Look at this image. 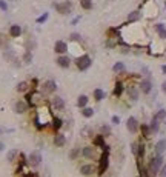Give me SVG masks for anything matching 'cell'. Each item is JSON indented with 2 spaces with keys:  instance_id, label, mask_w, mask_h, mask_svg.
<instances>
[{
  "instance_id": "cell-1",
  "label": "cell",
  "mask_w": 166,
  "mask_h": 177,
  "mask_svg": "<svg viewBox=\"0 0 166 177\" xmlns=\"http://www.w3.org/2000/svg\"><path fill=\"white\" fill-rule=\"evenodd\" d=\"M161 166H163V157H161V156H155V157H152V159L149 160L148 172H149L151 175H154V174H157V172L161 169Z\"/></svg>"
},
{
  "instance_id": "cell-2",
  "label": "cell",
  "mask_w": 166,
  "mask_h": 177,
  "mask_svg": "<svg viewBox=\"0 0 166 177\" xmlns=\"http://www.w3.org/2000/svg\"><path fill=\"white\" fill-rule=\"evenodd\" d=\"M56 10H57V13L62 14V16L71 14V11H72V2H69V0H65V2L56 5Z\"/></svg>"
},
{
  "instance_id": "cell-3",
  "label": "cell",
  "mask_w": 166,
  "mask_h": 177,
  "mask_svg": "<svg viewBox=\"0 0 166 177\" xmlns=\"http://www.w3.org/2000/svg\"><path fill=\"white\" fill-rule=\"evenodd\" d=\"M75 63H77V68H79L80 71H85V69H88V68L91 66V63H92V62H91V57H89L88 54H85V56L79 57Z\"/></svg>"
},
{
  "instance_id": "cell-4",
  "label": "cell",
  "mask_w": 166,
  "mask_h": 177,
  "mask_svg": "<svg viewBox=\"0 0 166 177\" xmlns=\"http://www.w3.org/2000/svg\"><path fill=\"white\" fill-rule=\"evenodd\" d=\"M56 90H57V83H56L54 80H46V82H43V85H42L43 94H52V93H56Z\"/></svg>"
},
{
  "instance_id": "cell-5",
  "label": "cell",
  "mask_w": 166,
  "mask_h": 177,
  "mask_svg": "<svg viewBox=\"0 0 166 177\" xmlns=\"http://www.w3.org/2000/svg\"><path fill=\"white\" fill-rule=\"evenodd\" d=\"M108 156H109V149H106V146H105V152L102 154V157H100V165H98V174L102 175L105 171H106V168H108Z\"/></svg>"
},
{
  "instance_id": "cell-6",
  "label": "cell",
  "mask_w": 166,
  "mask_h": 177,
  "mask_svg": "<svg viewBox=\"0 0 166 177\" xmlns=\"http://www.w3.org/2000/svg\"><path fill=\"white\" fill-rule=\"evenodd\" d=\"M126 126H128V131L132 133V134H135V133L140 129V125H138V122H137L135 117H129L128 122H126Z\"/></svg>"
},
{
  "instance_id": "cell-7",
  "label": "cell",
  "mask_w": 166,
  "mask_h": 177,
  "mask_svg": "<svg viewBox=\"0 0 166 177\" xmlns=\"http://www.w3.org/2000/svg\"><path fill=\"white\" fill-rule=\"evenodd\" d=\"M56 63H57L60 68L66 69V68H69V66H71V59H69V57H66L65 54H62V56H59V57H57Z\"/></svg>"
},
{
  "instance_id": "cell-8",
  "label": "cell",
  "mask_w": 166,
  "mask_h": 177,
  "mask_svg": "<svg viewBox=\"0 0 166 177\" xmlns=\"http://www.w3.org/2000/svg\"><path fill=\"white\" fill-rule=\"evenodd\" d=\"M28 160H29V163H31L33 166H37V165L42 162V154H40V151H33V152L29 154Z\"/></svg>"
},
{
  "instance_id": "cell-9",
  "label": "cell",
  "mask_w": 166,
  "mask_h": 177,
  "mask_svg": "<svg viewBox=\"0 0 166 177\" xmlns=\"http://www.w3.org/2000/svg\"><path fill=\"white\" fill-rule=\"evenodd\" d=\"M54 51L57 52V54H65L66 51H68V45H66V42H63V40H57L56 42V45H54Z\"/></svg>"
},
{
  "instance_id": "cell-10",
  "label": "cell",
  "mask_w": 166,
  "mask_h": 177,
  "mask_svg": "<svg viewBox=\"0 0 166 177\" xmlns=\"http://www.w3.org/2000/svg\"><path fill=\"white\" fill-rule=\"evenodd\" d=\"M14 111H16L17 114L26 113V111H28V103H26L25 100H17L16 105H14Z\"/></svg>"
},
{
  "instance_id": "cell-11",
  "label": "cell",
  "mask_w": 166,
  "mask_h": 177,
  "mask_svg": "<svg viewBox=\"0 0 166 177\" xmlns=\"http://www.w3.org/2000/svg\"><path fill=\"white\" fill-rule=\"evenodd\" d=\"M80 154H82L85 159H94V157H95V148H92V146H85V148L80 151Z\"/></svg>"
},
{
  "instance_id": "cell-12",
  "label": "cell",
  "mask_w": 166,
  "mask_h": 177,
  "mask_svg": "<svg viewBox=\"0 0 166 177\" xmlns=\"http://www.w3.org/2000/svg\"><path fill=\"white\" fill-rule=\"evenodd\" d=\"M126 93H128V97L132 102L138 100V90H137V86H128L126 88Z\"/></svg>"
},
{
  "instance_id": "cell-13",
  "label": "cell",
  "mask_w": 166,
  "mask_h": 177,
  "mask_svg": "<svg viewBox=\"0 0 166 177\" xmlns=\"http://www.w3.org/2000/svg\"><path fill=\"white\" fill-rule=\"evenodd\" d=\"M52 106H54V110L56 111H63L65 110V102H63V99L62 97H52Z\"/></svg>"
},
{
  "instance_id": "cell-14",
  "label": "cell",
  "mask_w": 166,
  "mask_h": 177,
  "mask_svg": "<svg viewBox=\"0 0 166 177\" xmlns=\"http://www.w3.org/2000/svg\"><path fill=\"white\" fill-rule=\"evenodd\" d=\"M54 145H56V146H65V145H66V137H65V134L57 133L56 137H54Z\"/></svg>"
},
{
  "instance_id": "cell-15",
  "label": "cell",
  "mask_w": 166,
  "mask_h": 177,
  "mask_svg": "<svg viewBox=\"0 0 166 177\" xmlns=\"http://www.w3.org/2000/svg\"><path fill=\"white\" fill-rule=\"evenodd\" d=\"M10 36L11 37H20L22 36V26L20 25H13L11 28H10Z\"/></svg>"
},
{
  "instance_id": "cell-16",
  "label": "cell",
  "mask_w": 166,
  "mask_h": 177,
  "mask_svg": "<svg viewBox=\"0 0 166 177\" xmlns=\"http://www.w3.org/2000/svg\"><path fill=\"white\" fill-rule=\"evenodd\" d=\"M94 171H95V166L94 165H83L82 168H80V172L83 174V175H91V174H94Z\"/></svg>"
},
{
  "instance_id": "cell-17",
  "label": "cell",
  "mask_w": 166,
  "mask_h": 177,
  "mask_svg": "<svg viewBox=\"0 0 166 177\" xmlns=\"http://www.w3.org/2000/svg\"><path fill=\"white\" fill-rule=\"evenodd\" d=\"M164 151H166V140H158L157 145H155V154L161 156Z\"/></svg>"
},
{
  "instance_id": "cell-18",
  "label": "cell",
  "mask_w": 166,
  "mask_h": 177,
  "mask_svg": "<svg viewBox=\"0 0 166 177\" xmlns=\"http://www.w3.org/2000/svg\"><path fill=\"white\" fill-rule=\"evenodd\" d=\"M140 90H141L145 94H149L151 90H152V83H151L149 80H143V82L140 83Z\"/></svg>"
},
{
  "instance_id": "cell-19",
  "label": "cell",
  "mask_w": 166,
  "mask_h": 177,
  "mask_svg": "<svg viewBox=\"0 0 166 177\" xmlns=\"http://www.w3.org/2000/svg\"><path fill=\"white\" fill-rule=\"evenodd\" d=\"M149 129H151V134L158 133V129H160V120H157V119L154 117V119H152V122L149 123Z\"/></svg>"
},
{
  "instance_id": "cell-20",
  "label": "cell",
  "mask_w": 166,
  "mask_h": 177,
  "mask_svg": "<svg viewBox=\"0 0 166 177\" xmlns=\"http://www.w3.org/2000/svg\"><path fill=\"white\" fill-rule=\"evenodd\" d=\"M88 96H85V94H82V96H79V99H77V106L82 110V108H85L86 105H88Z\"/></svg>"
},
{
  "instance_id": "cell-21",
  "label": "cell",
  "mask_w": 166,
  "mask_h": 177,
  "mask_svg": "<svg viewBox=\"0 0 166 177\" xmlns=\"http://www.w3.org/2000/svg\"><path fill=\"white\" fill-rule=\"evenodd\" d=\"M16 90H17L19 93H26V91L29 90V83H28V82H20V83L17 85Z\"/></svg>"
},
{
  "instance_id": "cell-22",
  "label": "cell",
  "mask_w": 166,
  "mask_h": 177,
  "mask_svg": "<svg viewBox=\"0 0 166 177\" xmlns=\"http://www.w3.org/2000/svg\"><path fill=\"white\" fill-rule=\"evenodd\" d=\"M105 99V91H102V90H94V100L95 102H100V100H103Z\"/></svg>"
},
{
  "instance_id": "cell-23",
  "label": "cell",
  "mask_w": 166,
  "mask_h": 177,
  "mask_svg": "<svg viewBox=\"0 0 166 177\" xmlns=\"http://www.w3.org/2000/svg\"><path fill=\"white\" fill-rule=\"evenodd\" d=\"M82 114H83V117H92L94 116V110L92 108H89V106H85V108H82Z\"/></svg>"
},
{
  "instance_id": "cell-24",
  "label": "cell",
  "mask_w": 166,
  "mask_h": 177,
  "mask_svg": "<svg viewBox=\"0 0 166 177\" xmlns=\"http://www.w3.org/2000/svg\"><path fill=\"white\" fill-rule=\"evenodd\" d=\"M80 6L83 10H92V0H80Z\"/></svg>"
},
{
  "instance_id": "cell-25",
  "label": "cell",
  "mask_w": 166,
  "mask_h": 177,
  "mask_svg": "<svg viewBox=\"0 0 166 177\" xmlns=\"http://www.w3.org/2000/svg\"><path fill=\"white\" fill-rule=\"evenodd\" d=\"M140 19V13L138 11H132V13H129V16H128V22H135V20H138Z\"/></svg>"
},
{
  "instance_id": "cell-26",
  "label": "cell",
  "mask_w": 166,
  "mask_h": 177,
  "mask_svg": "<svg viewBox=\"0 0 166 177\" xmlns=\"http://www.w3.org/2000/svg\"><path fill=\"white\" fill-rule=\"evenodd\" d=\"M33 62V52L31 51H26L25 54H23V63L25 65H29Z\"/></svg>"
},
{
  "instance_id": "cell-27",
  "label": "cell",
  "mask_w": 166,
  "mask_h": 177,
  "mask_svg": "<svg viewBox=\"0 0 166 177\" xmlns=\"http://www.w3.org/2000/svg\"><path fill=\"white\" fill-rule=\"evenodd\" d=\"M140 131H141V134H143V137H149V134H151V129H149V126H148L146 123H143V125H140Z\"/></svg>"
},
{
  "instance_id": "cell-28",
  "label": "cell",
  "mask_w": 166,
  "mask_h": 177,
  "mask_svg": "<svg viewBox=\"0 0 166 177\" xmlns=\"http://www.w3.org/2000/svg\"><path fill=\"white\" fill-rule=\"evenodd\" d=\"M79 156H80V149H79V148H72V149L69 151V159H71V160H75Z\"/></svg>"
},
{
  "instance_id": "cell-29",
  "label": "cell",
  "mask_w": 166,
  "mask_h": 177,
  "mask_svg": "<svg viewBox=\"0 0 166 177\" xmlns=\"http://www.w3.org/2000/svg\"><path fill=\"white\" fill-rule=\"evenodd\" d=\"M112 71H114V72H122V71H125V65H123L122 62H117V63L112 66Z\"/></svg>"
},
{
  "instance_id": "cell-30",
  "label": "cell",
  "mask_w": 166,
  "mask_h": 177,
  "mask_svg": "<svg viewBox=\"0 0 166 177\" xmlns=\"http://www.w3.org/2000/svg\"><path fill=\"white\" fill-rule=\"evenodd\" d=\"M19 156V152L16 151V149H11L10 152H8V156H6V159L10 160V162H16V157Z\"/></svg>"
},
{
  "instance_id": "cell-31",
  "label": "cell",
  "mask_w": 166,
  "mask_h": 177,
  "mask_svg": "<svg viewBox=\"0 0 166 177\" xmlns=\"http://www.w3.org/2000/svg\"><path fill=\"white\" fill-rule=\"evenodd\" d=\"M6 46H8V37L0 33V48H6Z\"/></svg>"
},
{
  "instance_id": "cell-32",
  "label": "cell",
  "mask_w": 166,
  "mask_h": 177,
  "mask_svg": "<svg viewBox=\"0 0 166 177\" xmlns=\"http://www.w3.org/2000/svg\"><path fill=\"white\" fill-rule=\"evenodd\" d=\"M100 134H102L103 137H106V136H109V134H111V128H109L108 125H103V126L100 128Z\"/></svg>"
},
{
  "instance_id": "cell-33",
  "label": "cell",
  "mask_w": 166,
  "mask_h": 177,
  "mask_svg": "<svg viewBox=\"0 0 166 177\" xmlns=\"http://www.w3.org/2000/svg\"><path fill=\"white\" fill-rule=\"evenodd\" d=\"M122 93H123V85H122V83L118 82V83L115 85V90H114V96H117V97H118V96H120Z\"/></svg>"
},
{
  "instance_id": "cell-34",
  "label": "cell",
  "mask_w": 166,
  "mask_h": 177,
  "mask_svg": "<svg viewBox=\"0 0 166 177\" xmlns=\"http://www.w3.org/2000/svg\"><path fill=\"white\" fill-rule=\"evenodd\" d=\"M157 120H164L166 119V111L164 110H160V111H157V114L154 116Z\"/></svg>"
},
{
  "instance_id": "cell-35",
  "label": "cell",
  "mask_w": 166,
  "mask_h": 177,
  "mask_svg": "<svg viewBox=\"0 0 166 177\" xmlns=\"http://www.w3.org/2000/svg\"><path fill=\"white\" fill-rule=\"evenodd\" d=\"M94 145H95V146H105V145H103V136H102V134L94 139Z\"/></svg>"
},
{
  "instance_id": "cell-36",
  "label": "cell",
  "mask_w": 166,
  "mask_h": 177,
  "mask_svg": "<svg viewBox=\"0 0 166 177\" xmlns=\"http://www.w3.org/2000/svg\"><path fill=\"white\" fill-rule=\"evenodd\" d=\"M48 17H49V14L48 13H45V14H42L39 19H37V23H45L46 20H48Z\"/></svg>"
},
{
  "instance_id": "cell-37",
  "label": "cell",
  "mask_w": 166,
  "mask_h": 177,
  "mask_svg": "<svg viewBox=\"0 0 166 177\" xmlns=\"http://www.w3.org/2000/svg\"><path fill=\"white\" fill-rule=\"evenodd\" d=\"M69 40H71V42H79V40H80V34H79V33H72V34L69 36Z\"/></svg>"
},
{
  "instance_id": "cell-38",
  "label": "cell",
  "mask_w": 166,
  "mask_h": 177,
  "mask_svg": "<svg viewBox=\"0 0 166 177\" xmlns=\"http://www.w3.org/2000/svg\"><path fill=\"white\" fill-rule=\"evenodd\" d=\"M131 148H132V154L137 157V156H138V143H132Z\"/></svg>"
},
{
  "instance_id": "cell-39",
  "label": "cell",
  "mask_w": 166,
  "mask_h": 177,
  "mask_svg": "<svg viewBox=\"0 0 166 177\" xmlns=\"http://www.w3.org/2000/svg\"><path fill=\"white\" fill-rule=\"evenodd\" d=\"M0 10H2V11H6V10H8V3L5 2V0H0Z\"/></svg>"
},
{
  "instance_id": "cell-40",
  "label": "cell",
  "mask_w": 166,
  "mask_h": 177,
  "mask_svg": "<svg viewBox=\"0 0 166 177\" xmlns=\"http://www.w3.org/2000/svg\"><path fill=\"white\" fill-rule=\"evenodd\" d=\"M62 125H63L62 119H54V126L56 128H62Z\"/></svg>"
},
{
  "instance_id": "cell-41",
  "label": "cell",
  "mask_w": 166,
  "mask_h": 177,
  "mask_svg": "<svg viewBox=\"0 0 166 177\" xmlns=\"http://www.w3.org/2000/svg\"><path fill=\"white\" fill-rule=\"evenodd\" d=\"M82 134H88L86 137H91L92 136V129L91 128H85V129H82Z\"/></svg>"
},
{
  "instance_id": "cell-42",
  "label": "cell",
  "mask_w": 166,
  "mask_h": 177,
  "mask_svg": "<svg viewBox=\"0 0 166 177\" xmlns=\"http://www.w3.org/2000/svg\"><path fill=\"white\" fill-rule=\"evenodd\" d=\"M143 154H145V146H143V145H138V156H137V157L140 159V157H143Z\"/></svg>"
},
{
  "instance_id": "cell-43",
  "label": "cell",
  "mask_w": 166,
  "mask_h": 177,
  "mask_svg": "<svg viewBox=\"0 0 166 177\" xmlns=\"http://www.w3.org/2000/svg\"><path fill=\"white\" fill-rule=\"evenodd\" d=\"M157 31H158V33H163V31H166V29H164V25H163V23L157 25Z\"/></svg>"
},
{
  "instance_id": "cell-44",
  "label": "cell",
  "mask_w": 166,
  "mask_h": 177,
  "mask_svg": "<svg viewBox=\"0 0 166 177\" xmlns=\"http://www.w3.org/2000/svg\"><path fill=\"white\" fill-rule=\"evenodd\" d=\"M118 122H120V119H118L117 116H114V117H112V123H114V125H117Z\"/></svg>"
},
{
  "instance_id": "cell-45",
  "label": "cell",
  "mask_w": 166,
  "mask_h": 177,
  "mask_svg": "<svg viewBox=\"0 0 166 177\" xmlns=\"http://www.w3.org/2000/svg\"><path fill=\"white\" fill-rule=\"evenodd\" d=\"M161 177H166V166H163L161 169Z\"/></svg>"
},
{
  "instance_id": "cell-46",
  "label": "cell",
  "mask_w": 166,
  "mask_h": 177,
  "mask_svg": "<svg viewBox=\"0 0 166 177\" xmlns=\"http://www.w3.org/2000/svg\"><path fill=\"white\" fill-rule=\"evenodd\" d=\"M3 148H5V145H3L2 142H0V152H2V151H3Z\"/></svg>"
},
{
  "instance_id": "cell-47",
  "label": "cell",
  "mask_w": 166,
  "mask_h": 177,
  "mask_svg": "<svg viewBox=\"0 0 166 177\" xmlns=\"http://www.w3.org/2000/svg\"><path fill=\"white\" fill-rule=\"evenodd\" d=\"M161 71H163V72L166 74V65H163V66H161Z\"/></svg>"
},
{
  "instance_id": "cell-48",
  "label": "cell",
  "mask_w": 166,
  "mask_h": 177,
  "mask_svg": "<svg viewBox=\"0 0 166 177\" xmlns=\"http://www.w3.org/2000/svg\"><path fill=\"white\" fill-rule=\"evenodd\" d=\"M163 91H164V93H166V82H164V83H163Z\"/></svg>"
}]
</instances>
